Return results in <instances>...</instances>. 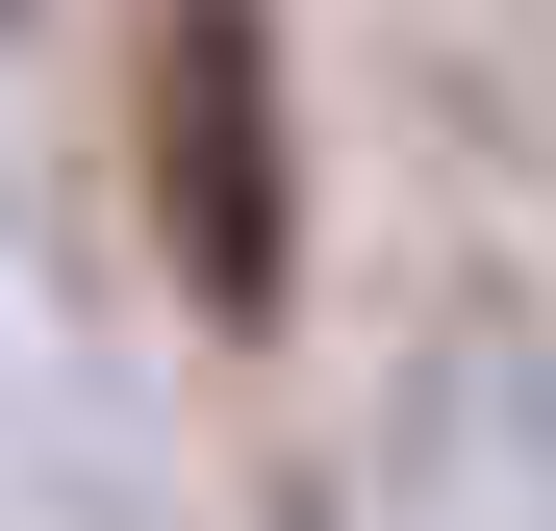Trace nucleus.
Segmentation results:
<instances>
[{"label": "nucleus", "instance_id": "nucleus-1", "mask_svg": "<svg viewBox=\"0 0 556 531\" xmlns=\"http://www.w3.org/2000/svg\"><path fill=\"white\" fill-rule=\"evenodd\" d=\"M152 228L228 329L304 279V203H278V26L253 0H152Z\"/></svg>", "mask_w": 556, "mask_h": 531}]
</instances>
